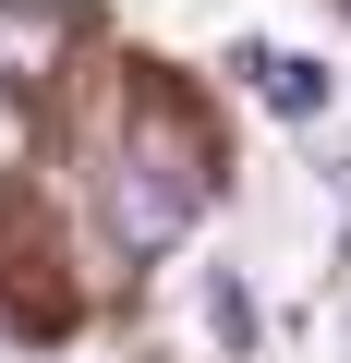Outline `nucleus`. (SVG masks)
<instances>
[{
    "mask_svg": "<svg viewBox=\"0 0 351 363\" xmlns=\"http://www.w3.org/2000/svg\"><path fill=\"white\" fill-rule=\"evenodd\" d=\"M230 85L279 121H327V97H339V73L315 49H279V37H230Z\"/></svg>",
    "mask_w": 351,
    "mask_h": 363,
    "instance_id": "obj_2",
    "label": "nucleus"
},
{
    "mask_svg": "<svg viewBox=\"0 0 351 363\" xmlns=\"http://www.w3.org/2000/svg\"><path fill=\"white\" fill-rule=\"evenodd\" d=\"M339 13H351V0H339Z\"/></svg>",
    "mask_w": 351,
    "mask_h": 363,
    "instance_id": "obj_5",
    "label": "nucleus"
},
{
    "mask_svg": "<svg viewBox=\"0 0 351 363\" xmlns=\"http://www.w3.org/2000/svg\"><path fill=\"white\" fill-rule=\"evenodd\" d=\"M194 315H206V339L243 363L255 351V291H243V267H206V291H194Z\"/></svg>",
    "mask_w": 351,
    "mask_h": 363,
    "instance_id": "obj_4",
    "label": "nucleus"
},
{
    "mask_svg": "<svg viewBox=\"0 0 351 363\" xmlns=\"http://www.w3.org/2000/svg\"><path fill=\"white\" fill-rule=\"evenodd\" d=\"M194 206H206V157L182 145V121H145L121 145V169H109V242L121 255H169L194 230Z\"/></svg>",
    "mask_w": 351,
    "mask_h": 363,
    "instance_id": "obj_1",
    "label": "nucleus"
},
{
    "mask_svg": "<svg viewBox=\"0 0 351 363\" xmlns=\"http://www.w3.org/2000/svg\"><path fill=\"white\" fill-rule=\"evenodd\" d=\"M61 37H73V13H61V0H0V85H49Z\"/></svg>",
    "mask_w": 351,
    "mask_h": 363,
    "instance_id": "obj_3",
    "label": "nucleus"
}]
</instances>
